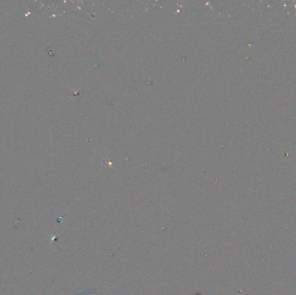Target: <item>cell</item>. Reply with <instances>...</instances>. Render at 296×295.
Segmentation results:
<instances>
[]
</instances>
